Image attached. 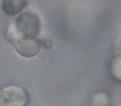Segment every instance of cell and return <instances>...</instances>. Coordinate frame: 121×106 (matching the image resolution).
<instances>
[{
  "label": "cell",
  "instance_id": "5b68a950",
  "mask_svg": "<svg viewBox=\"0 0 121 106\" xmlns=\"http://www.w3.org/2000/svg\"><path fill=\"white\" fill-rule=\"evenodd\" d=\"M111 73L115 79L121 81V56L115 58L111 65Z\"/></svg>",
  "mask_w": 121,
  "mask_h": 106
},
{
  "label": "cell",
  "instance_id": "3957f363",
  "mask_svg": "<svg viewBox=\"0 0 121 106\" xmlns=\"http://www.w3.org/2000/svg\"><path fill=\"white\" fill-rule=\"evenodd\" d=\"M28 94L18 86H9L0 93V106H26Z\"/></svg>",
  "mask_w": 121,
  "mask_h": 106
},
{
  "label": "cell",
  "instance_id": "8992f818",
  "mask_svg": "<svg viewBox=\"0 0 121 106\" xmlns=\"http://www.w3.org/2000/svg\"><path fill=\"white\" fill-rule=\"evenodd\" d=\"M41 41V43H42V46H44L45 48H49L52 44V40L51 38L48 37V35H47V36H43L40 38L39 37Z\"/></svg>",
  "mask_w": 121,
  "mask_h": 106
},
{
  "label": "cell",
  "instance_id": "277c9868",
  "mask_svg": "<svg viewBox=\"0 0 121 106\" xmlns=\"http://www.w3.org/2000/svg\"><path fill=\"white\" fill-rule=\"evenodd\" d=\"M27 4L28 0H3L2 9L6 14L14 16L20 14Z\"/></svg>",
  "mask_w": 121,
  "mask_h": 106
},
{
  "label": "cell",
  "instance_id": "7a4b0ae2",
  "mask_svg": "<svg viewBox=\"0 0 121 106\" xmlns=\"http://www.w3.org/2000/svg\"><path fill=\"white\" fill-rule=\"evenodd\" d=\"M12 44L17 53L26 59L34 58L43 48L38 37L27 35H19Z\"/></svg>",
  "mask_w": 121,
  "mask_h": 106
},
{
  "label": "cell",
  "instance_id": "6da1fadb",
  "mask_svg": "<svg viewBox=\"0 0 121 106\" xmlns=\"http://www.w3.org/2000/svg\"><path fill=\"white\" fill-rule=\"evenodd\" d=\"M12 25L20 35L37 37L41 30L40 18L31 12L20 14Z\"/></svg>",
  "mask_w": 121,
  "mask_h": 106
}]
</instances>
